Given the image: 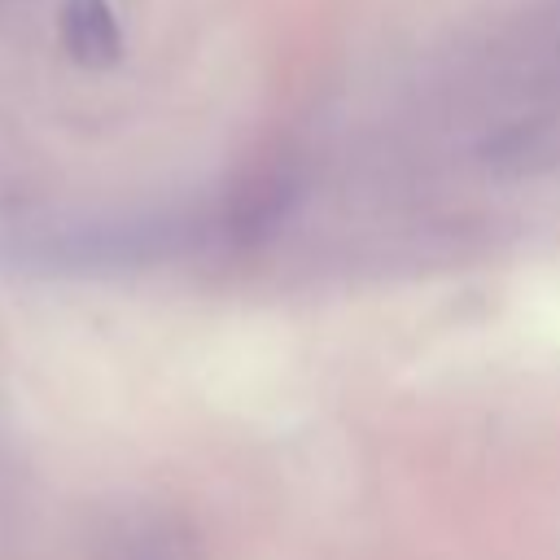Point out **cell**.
<instances>
[{
    "instance_id": "obj_1",
    "label": "cell",
    "mask_w": 560,
    "mask_h": 560,
    "mask_svg": "<svg viewBox=\"0 0 560 560\" xmlns=\"http://www.w3.org/2000/svg\"><path fill=\"white\" fill-rule=\"evenodd\" d=\"M66 48L83 66H109L122 48L118 18L109 0H66Z\"/></svg>"
}]
</instances>
